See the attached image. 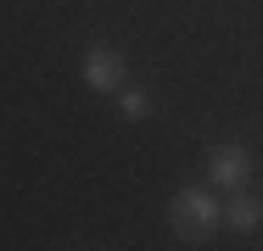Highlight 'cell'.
I'll return each instance as SVG.
<instances>
[{
	"label": "cell",
	"mask_w": 263,
	"mask_h": 251,
	"mask_svg": "<svg viewBox=\"0 0 263 251\" xmlns=\"http://www.w3.org/2000/svg\"><path fill=\"white\" fill-rule=\"evenodd\" d=\"M168 223H174V235L185 240V246H202L213 229H218V196L213 190H179L174 206H168Z\"/></svg>",
	"instance_id": "obj_1"
},
{
	"label": "cell",
	"mask_w": 263,
	"mask_h": 251,
	"mask_svg": "<svg viewBox=\"0 0 263 251\" xmlns=\"http://www.w3.org/2000/svg\"><path fill=\"white\" fill-rule=\"evenodd\" d=\"M208 173H213V184H218V190H247V179H252V151H247V145H235V140L213 145Z\"/></svg>",
	"instance_id": "obj_2"
},
{
	"label": "cell",
	"mask_w": 263,
	"mask_h": 251,
	"mask_svg": "<svg viewBox=\"0 0 263 251\" xmlns=\"http://www.w3.org/2000/svg\"><path fill=\"white\" fill-rule=\"evenodd\" d=\"M79 67H84V84H90V90H123V84H129V61H123L112 45L84 50V61H79Z\"/></svg>",
	"instance_id": "obj_3"
},
{
	"label": "cell",
	"mask_w": 263,
	"mask_h": 251,
	"mask_svg": "<svg viewBox=\"0 0 263 251\" xmlns=\"http://www.w3.org/2000/svg\"><path fill=\"white\" fill-rule=\"evenodd\" d=\"M118 112H123L129 123H140V117L152 112V100H146V90H129V84H123V90H118Z\"/></svg>",
	"instance_id": "obj_5"
},
{
	"label": "cell",
	"mask_w": 263,
	"mask_h": 251,
	"mask_svg": "<svg viewBox=\"0 0 263 251\" xmlns=\"http://www.w3.org/2000/svg\"><path fill=\"white\" fill-rule=\"evenodd\" d=\"M224 223H230V229H258V223H263V206H258L252 196L235 190V201L224 206Z\"/></svg>",
	"instance_id": "obj_4"
}]
</instances>
